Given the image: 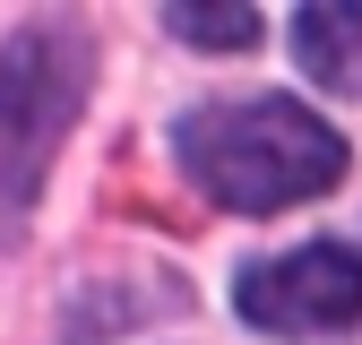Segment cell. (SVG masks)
I'll return each mask as SVG.
<instances>
[{
    "label": "cell",
    "instance_id": "6da1fadb",
    "mask_svg": "<svg viewBox=\"0 0 362 345\" xmlns=\"http://www.w3.org/2000/svg\"><path fill=\"white\" fill-rule=\"evenodd\" d=\"M181 172L233 216H276L345 182V139L293 95H216L181 121Z\"/></svg>",
    "mask_w": 362,
    "mask_h": 345
},
{
    "label": "cell",
    "instance_id": "7a4b0ae2",
    "mask_svg": "<svg viewBox=\"0 0 362 345\" xmlns=\"http://www.w3.org/2000/svg\"><path fill=\"white\" fill-rule=\"evenodd\" d=\"M95 86V35L78 18H26L0 52V250L26 233L43 199V164L61 156L69 121Z\"/></svg>",
    "mask_w": 362,
    "mask_h": 345
},
{
    "label": "cell",
    "instance_id": "3957f363",
    "mask_svg": "<svg viewBox=\"0 0 362 345\" xmlns=\"http://www.w3.org/2000/svg\"><path fill=\"white\" fill-rule=\"evenodd\" d=\"M242 320L259 328H354L362 320V259L345 242H310L293 259L242 268Z\"/></svg>",
    "mask_w": 362,
    "mask_h": 345
},
{
    "label": "cell",
    "instance_id": "277c9868",
    "mask_svg": "<svg viewBox=\"0 0 362 345\" xmlns=\"http://www.w3.org/2000/svg\"><path fill=\"white\" fill-rule=\"evenodd\" d=\"M293 52H302V69L320 78V86H337V95H362V9H302L293 18Z\"/></svg>",
    "mask_w": 362,
    "mask_h": 345
},
{
    "label": "cell",
    "instance_id": "5b68a950",
    "mask_svg": "<svg viewBox=\"0 0 362 345\" xmlns=\"http://www.w3.org/2000/svg\"><path fill=\"white\" fill-rule=\"evenodd\" d=\"M164 26L181 43H199V52H242V43H259V9H164Z\"/></svg>",
    "mask_w": 362,
    "mask_h": 345
}]
</instances>
